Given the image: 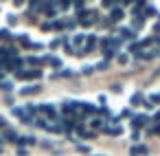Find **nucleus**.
I'll return each mask as SVG.
<instances>
[{"mask_svg":"<svg viewBox=\"0 0 160 156\" xmlns=\"http://www.w3.org/2000/svg\"><path fill=\"white\" fill-rule=\"evenodd\" d=\"M123 16H125V13H123L121 9H114V13H110V18H112V20H121Z\"/></svg>","mask_w":160,"mask_h":156,"instance_id":"obj_19","label":"nucleus"},{"mask_svg":"<svg viewBox=\"0 0 160 156\" xmlns=\"http://www.w3.org/2000/svg\"><path fill=\"white\" fill-rule=\"evenodd\" d=\"M13 145H38V138L35 136H29V134H16L13 138Z\"/></svg>","mask_w":160,"mask_h":156,"instance_id":"obj_8","label":"nucleus"},{"mask_svg":"<svg viewBox=\"0 0 160 156\" xmlns=\"http://www.w3.org/2000/svg\"><path fill=\"white\" fill-rule=\"evenodd\" d=\"M62 44H66V38H59V40H53V42L48 44V49H51V51H55V49H57V46H62Z\"/></svg>","mask_w":160,"mask_h":156,"instance_id":"obj_17","label":"nucleus"},{"mask_svg":"<svg viewBox=\"0 0 160 156\" xmlns=\"http://www.w3.org/2000/svg\"><path fill=\"white\" fill-rule=\"evenodd\" d=\"M101 132L108 134V136H121V134H123V125H121V123H114V125H112V123H105V125L101 127Z\"/></svg>","mask_w":160,"mask_h":156,"instance_id":"obj_7","label":"nucleus"},{"mask_svg":"<svg viewBox=\"0 0 160 156\" xmlns=\"http://www.w3.org/2000/svg\"><path fill=\"white\" fill-rule=\"evenodd\" d=\"M86 40H88V35H81V33H79V35H77V38L72 40V46H77V49H81V44H83ZM72 46H70V49H72Z\"/></svg>","mask_w":160,"mask_h":156,"instance_id":"obj_16","label":"nucleus"},{"mask_svg":"<svg viewBox=\"0 0 160 156\" xmlns=\"http://www.w3.org/2000/svg\"><path fill=\"white\" fill-rule=\"evenodd\" d=\"M5 130H9V123H7V119L0 114V132H5Z\"/></svg>","mask_w":160,"mask_h":156,"instance_id":"obj_18","label":"nucleus"},{"mask_svg":"<svg viewBox=\"0 0 160 156\" xmlns=\"http://www.w3.org/2000/svg\"><path fill=\"white\" fill-rule=\"evenodd\" d=\"M121 40H118V35H105L103 40H101V51L105 53V57L110 60V57H116L118 55V49H121Z\"/></svg>","mask_w":160,"mask_h":156,"instance_id":"obj_2","label":"nucleus"},{"mask_svg":"<svg viewBox=\"0 0 160 156\" xmlns=\"http://www.w3.org/2000/svg\"><path fill=\"white\" fill-rule=\"evenodd\" d=\"M27 154H29L27 147H20V149H18V156H27Z\"/></svg>","mask_w":160,"mask_h":156,"instance_id":"obj_22","label":"nucleus"},{"mask_svg":"<svg viewBox=\"0 0 160 156\" xmlns=\"http://www.w3.org/2000/svg\"><path fill=\"white\" fill-rule=\"evenodd\" d=\"M18 57V49H11V46H0V68H5L9 60Z\"/></svg>","mask_w":160,"mask_h":156,"instance_id":"obj_5","label":"nucleus"},{"mask_svg":"<svg viewBox=\"0 0 160 156\" xmlns=\"http://www.w3.org/2000/svg\"><path fill=\"white\" fill-rule=\"evenodd\" d=\"M72 75H75L72 70L64 68V70H57V73H53V75H51V79H59V77H72Z\"/></svg>","mask_w":160,"mask_h":156,"instance_id":"obj_14","label":"nucleus"},{"mask_svg":"<svg viewBox=\"0 0 160 156\" xmlns=\"http://www.w3.org/2000/svg\"><path fill=\"white\" fill-rule=\"evenodd\" d=\"M118 40H121V42H125V40L134 42V40H136V31H134L132 27H121V29H118Z\"/></svg>","mask_w":160,"mask_h":156,"instance_id":"obj_9","label":"nucleus"},{"mask_svg":"<svg viewBox=\"0 0 160 156\" xmlns=\"http://www.w3.org/2000/svg\"><path fill=\"white\" fill-rule=\"evenodd\" d=\"M42 77V70L35 68V70H18L16 73V79H40Z\"/></svg>","mask_w":160,"mask_h":156,"instance_id":"obj_10","label":"nucleus"},{"mask_svg":"<svg viewBox=\"0 0 160 156\" xmlns=\"http://www.w3.org/2000/svg\"><path fill=\"white\" fill-rule=\"evenodd\" d=\"M77 20H55V22H44L42 31H64V29H75Z\"/></svg>","mask_w":160,"mask_h":156,"instance_id":"obj_3","label":"nucleus"},{"mask_svg":"<svg viewBox=\"0 0 160 156\" xmlns=\"http://www.w3.org/2000/svg\"><path fill=\"white\" fill-rule=\"evenodd\" d=\"M90 156H101V154H90Z\"/></svg>","mask_w":160,"mask_h":156,"instance_id":"obj_23","label":"nucleus"},{"mask_svg":"<svg viewBox=\"0 0 160 156\" xmlns=\"http://www.w3.org/2000/svg\"><path fill=\"white\" fill-rule=\"evenodd\" d=\"M129 154H132V156H145V154H149V147H147L145 143H134V145L129 147Z\"/></svg>","mask_w":160,"mask_h":156,"instance_id":"obj_12","label":"nucleus"},{"mask_svg":"<svg viewBox=\"0 0 160 156\" xmlns=\"http://www.w3.org/2000/svg\"><path fill=\"white\" fill-rule=\"evenodd\" d=\"M145 99H147V97H145L142 92H136V95L129 99V103H132V106H138V103H145Z\"/></svg>","mask_w":160,"mask_h":156,"instance_id":"obj_15","label":"nucleus"},{"mask_svg":"<svg viewBox=\"0 0 160 156\" xmlns=\"http://www.w3.org/2000/svg\"><path fill=\"white\" fill-rule=\"evenodd\" d=\"M151 123H153V121H151V117H149V114H134V117H132V127H134V132L147 130Z\"/></svg>","mask_w":160,"mask_h":156,"instance_id":"obj_4","label":"nucleus"},{"mask_svg":"<svg viewBox=\"0 0 160 156\" xmlns=\"http://www.w3.org/2000/svg\"><path fill=\"white\" fill-rule=\"evenodd\" d=\"M42 90V86H24V88H20L18 92L22 95V97H29V95H38Z\"/></svg>","mask_w":160,"mask_h":156,"instance_id":"obj_13","label":"nucleus"},{"mask_svg":"<svg viewBox=\"0 0 160 156\" xmlns=\"http://www.w3.org/2000/svg\"><path fill=\"white\" fill-rule=\"evenodd\" d=\"M75 145H77V149H81V152L90 154V147H88V145H81V143H77V141H75Z\"/></svg>","mask_w":160,"mask_h":156,"instance_id":"obj_20","label":"nucleus"},{"mask_svg":"<svg viewBox=\"0 0 160 156\" xmlns=\"http://www.w3.org/2000/svg\"><path fill=\"white\" fill-rule=\"evenodd\" d=\"M11 114H13V117H18L22 123H27V125H33V119H35V117H33V114H31L27 108H11Z\"/></svg>","mask_w":160,"mask_h":156,"instance_id":"obj_6","label":"nucleus"},{"mask_svg":"<svg viewBox=\"0 0 160 156\" xmlns=\"http://www.w3.org/2000/svg\"><path fill=\"white\" fill-rule=\"evenodd\" d=\"M132 141H136V143H138V141H140V132H134V134H132Z\"/></svg>","mask_w":160,"mask_h":156,"instance_id":"obj_21","label":"nucleus"},{"mask_svg":"<svg viewBox=\"0 0 160 156\" xmlns=\"http://www.w3.org/2000/svg\"><path fill=\"white\" fill-rule=\"evenodd\" d=\"M62 112H64V117H79V119H83V117H90V114H99L101 108L90 103V101L68 99V101L62 103Z\"/></svg>","mask_w":160,"mask_h":156,"instance_id":"obj_1","label":"nucleus"},{"mask_svg":"<svg viewBox=\"0 0 160 156\" xmlns=\"http://www.w3.org/2000/svg\"><path fill=\"white\" fill-rule=\"evenodd\" d=\"M77 136H79V138H83V141H92V138H97V136H99V132L88 130L86 125H81V127L77 130Z\"/></svg>","mask_w":160,"mask_h":156,"instance_id":"obj_11","label":"nucleus"},{"mask_svg":"<svg viewBox=\"0 0 160 156\" xmlns=\"http://www.w3.org/2000/svg\"><path fill=\"white\" fill-rule=\"evenodd\" d=\"M0 152H2V143H0Z\"/></svg>","mask_w":160,"mask_h":156,"instance_id":"obj_24","label":"nucleus"}]
</instances>
